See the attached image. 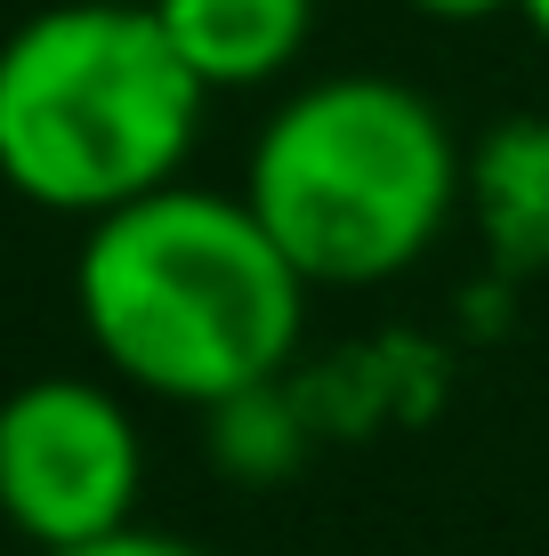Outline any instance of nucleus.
I'll return each instance as SVG.
<instances>
[{"instance_id": "9", "label": "nucleus", "mask_w": 549, "mask_h": 556, "mask_svg": "<svg viewBox=\"0 0 549 556\" xmlns=\"http://www.w3.org/2000/svg\"><path fill=\"white\" fill-rule=\"evenodd\" d=\"M517 16H525V33L549 49V0H517Z\"/></svg>"}, {"instance_id": "3", "label": "nucleus", "mask_w": 549, "mask_h": 556, "mask_svg": "<svg viewBox=\"0 0 549 556\" xmlns=\"http://www.w3.org/2000/svg\"><path fill=\"white\" fill-rule=\"evenodd\" d=\"M211 89L146 0H57L0 41V186L49 218L162 194L186 178Z\"/></svg>"}, {"instance_id": "4", "label": "nucleus", "mask_w": 549, "mask_h": 556, "mask_svg": "<svg viewBox=\"0 0 549 556\" xmlns=\"http://www.w3.org/2000/svg\"><path fill=\"white\" fill-rule=\"evenodd\" d=\"M146 435L122 379L41 371L0 395V525L33 556L89 548L138 525Z\"/></svg>"}, {"instance_id": "2", "label": "nucleus", "mask_w": 549, "mask_h": 556, "mask_svg": "<svg viewBox=\"0 0 549 556\" xmlns=\"http://www.w3.org/2000/svg\"><path fill=\"white\" fill-rule=\"evenodd\" d=\"M469 146L445 105L396 73H324L251 138L242 202L315 291L396 282L461 218Z\"/></svg>"}, {"instance_id": "5", "label": "nucleus", "mask_w": 549, "mask_h": 556, "mask_svg": "<svg viewBox=\"0 0 549 556\" xmlns=\"http://www.w3.org/2000/svg\"><path fill=\"white\" fill-rule=\"evenodd\" d=\"M146 9L211 98L283 81L315 41V0H146Z\"/></svg>"}, {"instance_id": "8", "label": "nucleus", "mask_w": 549, "mask_h": 556, "mask_svg": "<svg viewBox=\"0 0 549 556\" xmlns=\"http://www.w3.org/2000/svg\"><path fill=\"white\" fill-rule=\"evenodd\" d=\"M428 25H494V16H517V0H404Z\"/></svg>"}, {"instance_id": "6", "label": "nucleus", "mask_w": 549, "mask_h": 556, "mask_svg": "<svg viewBox=\"0 0 549 556\" xmlns=\"http://www.w3.org/2000/svg\"><path fill=\"white\" fill-rule=\"evenodd\" d=\"M461 210L477 218L494 266H509V275L549 266V113L494 122L477 146H469Z\"/></svg>"}, {"instance_id": "7", "label": "nucleus", "mask_w": 549, "mask_h": 556, "mask_svg": "<svg viewBox=\"0 0 549 556\" xmlns=\"http://www.w3.org/2000/svg\"><path fill=\"white\" fill-rule=\"evenodd\" d=\"M57 556H211L202 541H178V532H154V525H122L89 548H57Z\"/></svg>"}, {"instance_id": "1", "label": "nucleus", "mask_w": 549, "mask_h": 556, "mask_svg": "<svg viewBox=\"0 0 549 556\" xmlns=\"http://www.w3.org/2000/svg\"><path fill=\"white\" fill-rule=\"evenodd\" d=\"M315 282L283 258L242 194L162 186L89 218L73 251V315L129 395L235 412L299 355Z\"/></svg>"}]
</instances>
